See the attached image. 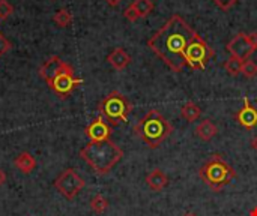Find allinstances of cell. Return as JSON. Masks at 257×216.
I'll return each mask as SVG.
<instances>
[{"instance_id":"f1b7e54d","label":"cell","mask_w":257,"mask_h":216,"mask_svg":"<svg viewBox=\"0 0 257 216\" xmlns=\"http://www.w3.org/2000/svg\"><path fill=\"white\" fill-rule=\"evenodd\" d=\"M105 2H107V5H108V6L116 8V6H119V5H120V2H122V0H105Z\"/></svg>"},{"instance_id":"484cf974","label":"cell","mask_w":257,"mask_h":216,"mask_svg":"<svg viewBox=\"0 0 257 216\" xmlns=\"http://www.w3.org/2000/svg\"><path fill=\"white\" fill-rule=\"evenodd\" d=\"M11 48H12V44L6 39V36L3 33H0V57L5 56Z\"/></svg>"},{"instance_id":"cb8c5ba5","label":"cell","mask_w":257,"mask_h":216,"mask_svg":"<svg viewBox=\"0 0 257 216\" xmlns=\"http://www.w3.org/2000/svg\"><path fill=\"white\" fill-rule=\"evenodd\" d=\"M212 2L223 11H230L238 3V0H212Z\"/></svg>"},{"instance_id":"7402d4cb","label":"cell","mask_w":257,"mask_h":216,"mask_svg":"<svg viewBox=\"0 0 257 216\" xmlns=\"http://www.w3.org/2000/svg\"><path fill=\"white\" fill-rule=\"evenodd\" d=\"M241 75H244L247 80H251V78H254L257 77V63L254 60H251V59H247V60H244V63H242V72H241Z\"/></svg>"},{"instance_id":"7a4b0ae2","label":"cell","mask_w":257,"mask_h":216,"mask_svg":"<svg viewBox=\"0 0 257 216\" xmlns=\"http://www.w3.org/2000/svg\"><path fill=\"white\" fill-rule=\"evenodd\" d=\"M80 158L96 174L105 176L123 158V150L111 140L101 141V143L90 141L80 150Z\"/></svg>"},{"instance_id":"d6986e66","label":"cell","mask_w":257,"mask_h":216,"mask_svg":"<svg viewBox=\"0 0 257 216\" xmlns=\"http://www.w3.org/2000/svg\"><path fill=\"white\" fill-rule=\"evenodd\" d=\"M133 8L137 11L139 17L140 18H146L155 8L154 2L152 0H133Z\"/></svg>"},{"instance_id":"2e32d148","label":"cell","mask_w":257,"mask_h":216,"mask_svg":"<svg viewBox=\"0 0 257 216\" xmlns=\"http://www.w3.org/2000/svg\"><path fill=\"white\" fill-rule=\"evenodd\" d=\"M14 165L17 167V170L23 174H30L35 168H36V159L35 156H32V153L29 152H21L15 159H14Z\"/></svg>"},{"instance_id":"d4e9b609","label":"cell","mask_w":257,"mask_h":216,"mask_svg":"<svg viewBox=\"0 0 257 216\" xmlns=\"http://www.w3.org/2000/svg\"><path fill=\"white\" fill-rule=\"evenodd\" d=\"M123 17L128 20V21H131V23H134V21H137L140 17H139V14H137V11L133 8V5H130L125 11H123Z\"/></svg>"},{"instance_id":"44dd1931","label":"cell","mask_w":257,"mask_h":216,"mask_svg":"<svg viewBox=\"0 0 257 216\" xmlns=\"http://www.w3.org/2000/svg\"><path fill=\"white\" fill-rule=\"evenodd\" d=\"M108 200L102 195V194H96L95 197H92L90 200V209L92 212H95L96 215H102L107 209H108Z\"/></svg>"},{"instance_id":"83f0119b","label":"cell","mask_w":257,"mask_h":216,"mask_svg":"<svg viewBox=\"0 0 257 216\" xmlns=\"http://www.w3.org/2000/svg\"><path fill=\"white\" fill-rule=\"evenodd\" d=\"M6 180H8V177H6V173L0 168V186L2 185H5L6 183Z\"/></svg>"},{"instance_id":"277c9868","label":"cell","mask_w":257,"mask_h":216,"mask_svg":"<svg viewBox=\"0 0 257 216\" xmlns=\"http://www.w3.org/2000/svg\"><path fill=\"white\" fill-rule=\"evenodd\" d=\"M199 177L214 192H220L224 186H227L236 177V171L223 158V155L214 153L199 168Z\"/></svg>"},{"instance_id":"30bf717a","label":"cell","mask_w":257,"mask_h":216,"mask_svg":"<svg viewBox=\"0 0 257 216\" xmlns=\"http://www.w3.org/2000/svg\"><path fill=\"white\" fill-rule=\"evenodd\" d=\"M86 137L93 141V143H101V141H107L111 137V126L101 117L98 116L96 119H93L84 129Z\"/></svg>"},{"instance_id":"603a6c76","label":"cell","mask_w":257,"mask_h":216,"mask_svg":"<svg viewBox=\"0 0 257 216\" xmlns=\"http://www.w3.org/2000/svg\"><path fill=\"white\" fill-rule=\"evenodd\" d=\"M14 6L8 0H0V21L6 20L9 15H12Z\"/></svg>"},{"instance_id":"4fadbf2b","label":"cell","mask_w":257,"mask_h":216,"mask_svg":"<svg viewBox=\"0 0 257 216\" xmlns=\"http://www.w3.org/2000/svg\"><path fill=\"white\" fill-rule=\"evenodd\" d=\"M62 63H63V60H62L59 56H51V57H48V59L42 63V66L39 68V77H41L45 83H48V81L57 74V71L60 69Z\"/></svg>"},{"instance_id":"1f68e13d","label":"cell","mask_w":257,"mask_h":216,"mask_svg":"<svg viewBox=\"0 0 257 216\" xmlns=\"http://www.w3.org/2000/svg\"><path fill=\"white\" fill-rule=\"evenodd\" d=\"M182 216H197L196 213H193V212H187V213H184Z\"/></svg>"},{"instance_id":"ffe728a7","label":"cell","mask_w":257,"mask_h":216,"mask_svg":"<svg viewBox=\"0 0 257 216\" xmlns=\"http://www.w3.org/2000/svg\"><path fill=\"white\" fill-rule=\"evenodd\" d=\"M53 21H54V24H56L57 27H60V29L68 27V26L72 23V14H71L68 9L62 8V9L56 11V14H54V17H53Z\"/></svg>"},{"instance_id":"6da1fadb","label":"cell","mask_w":257,"mask_h":216,"mask_svg":"<svg viewBox=\"0 0 257 216\" xmlns=\"http://www.w3.org/2000/svg\"><path fill=\"white\" fill-rule=\"evenodd\" d=\"M194 33V29L181 17L172 15L148 41V47L173 72H181L187 63L184 53Z\"/></svg>"},{"instance_id":"3957f363","label":"cell","mask_w":257,"mask_h":216,"mask_svg":"<svg viewBox=\"0 0 257 216\" xmlns=\"http://www.w3.org/2000/svg\"><path fill=\"white\" fill-rule=\"evenodd\" d=\"M133 131L149 149H158L172 135L173 126L158 110H151L134 125Z\"/></svg>"},{"instance_id":"9c48e42d","label":"cell","mask_w":257,"mask_h":216,"mask_svg":"<svg viewBox=\"0 0 257 216\" xmlns=\"http://www.w3.org/2000/svg\"><path fill=\"white\" fill-rule=\"evenodd\" d=\"M226 50L230 53L232 57H238L241 60H247L256 50L248 41V33L239 32L236 33L226 45Z\"/></svg>"},{"instance_id":"8992f818","label":"cell","mask_w":257,"mask_h":216,"mask_svg":"<svg viewBox=\"0 0 257 216\" xmlns=\"http://www.w3.org/2000/svg\"><path fill=\"white\" fill-rule=\"evenodd\" d=\"M215 56L214 48L194 30L187 50L184 53V59L187 66H190L193 71H203L208 65V62Z\"/></svg>"},{"instance_id":"4dcf8cb0","label":"cell","mask_w":257,"mask_h":216,"mask_svg":"<svg viewBox=\"0 0 257 216\" xmlns=\"http://www.w3.org/2000/svg\"><path fill=\"white\" fill-rule=\"evenodd\" d=\"M250 216H257V206H254V207L250 210Z\"/></svg>"},{"instance_id":"e0dca14e","label":"cell","mask_w":257,"mask_h":216,"mask_svg":"<svg viewBox=\"0 0 257 216\" xmlns=\"http://www.w3.org/2000/svg\"><path fill=\"white\" fill-rule=\"evenodd\" d=\"M200 116H202V108L196 102H193V101L185 102L182 105V108H181V117L185 119L188 123H193V122L199 120Z\"/></svg>"},{"instance_id":"5bb4252c","label":"cell","mask_w":257,"mask_h":216,"mask_svg":"<svg viewBox=\"0 0 257 216\" xmlns=\"http://www.w3.org/2000/svg\"><path fill=\"white\" fill-rule=\"evenodd\" d=\"M146 185L152 191H161L169 185V177L161 168H154L148 176H146Z\"/></svg>"},{"instance_id":"8fae6325","label":"cell","mask_w":257,"mask_h":216,"mask_svg":"<svg viewBox=\"0 0 257 216\" xmlns=\"http://www.w3.org/2000/svg\"><path fill=\"white\" fill-rule=\"evenodd\" d=\"M244 107L235 114V120L247 131H251L257 126V108L251 104L248 96L242 98Z\"/></svg>"},{"instance_id":"f546056e","label":"cell","mask_w":257,"mask_h":216,"mask_svg":"<svg viewBox=\"0 0 257 216\" xmlns=\"http://www.w3.org/2000/svg\"><path fill=\"white\" fill-rule=\"evenodd\" d=\"M251 147H253V150H256L257 152V135H254L253 140H251Z\"/></svg>"},{"instance_id":"ba28073f","label":"cell","mask_w":257,"mask_h":216,"mask_svg":"<svg viewBox=\"0 0 257 216\" xmlns=\"http://www.w3.org/2000/svg\"><path fill=\"white\" fill-rule=\"evenodd\" d=\"M84 185H86V182L74 168H66L54 180L56 191L60 195H63L66 200H74L80 194V191L84 188Z\"/></svg>"},{"instance_id":"4316f807","label":"cell","mask_w":257,"mask_h":216,"mask_svg":"<svg viewBox=\"0 0 257 216\" xmlns=\"http://www.w3.org/2000/svg\"><path fill=\"white\" fill-rule=\"evenodd\" d=\"M248 41H250V44L253 45V48L257 50V32L248 33Z\"/></svg>"},{"instance_id":"7c38bea8","label":"cell","mask_w":257,"mask_h":216,"mask_svg":"<svg viewBox=\"0 0 257 216\" xmlns=\"http://www.w3.org/2000/svg\"><path fill=\"white\" fill-rule=\"evenodd\" d=\"M107 62L111 65L113 69H116V71H123V69L133 62V59H131V56H130L123 48L117 47V48H114V50L107 56Z\"/></svg>"},{"instance_id":"ac0fdd59","label":"cell","mask_w":257,"mask_h":216,"mask_svg":"<svg viewBox=\"0 0 257 216\" xmlns=\"http://www.w3.org/2000/svg\"><path fill=\"white\" fill-rule=\"evenodd\" d=\"M242 63H244V60L230 56V59L226 60V62L223 63V66H224L226 72H227L230 77H235V78H236V77H239L241 72H242Z\"/></svg>"},{"instance_id":"9a60e30c","label":"cell","mask_w":257,"mask_h":216,"mask_svg":"<svg viewBox=\"0 0 257 216\" xmlns=\"http://www.w3.org/2000/svg\"><path fill=\"white\" fill-rule=\"evenodd\" d=\"M194 132H196V137H199L202 141H211L218 134V128H217V125L212 120L205 119V120H202L197 125Z\"/></svg>"},{"instance_id":"52a82bcc","label":"cell","mask_w":257,"mask_h":216,"mask_svg":"<svg viewBox=\"0 0 257 216\" xmlns=\"http://www.w3.org/2000/svg\"><path fill=\"white\" fill-rule=\"evenodd\" d=\"M80 84H83V78H77L75 74H74V68L69 63H66V62L62 63V66L57 71V74L47 83V86L60 99H66L68 96H71V93Z\"/></svg>"},{"instance_id":"5b68a950","label":"cell","mask_w":257,"mask_h":216,"mask_svg":"<svg viewBox=\"0 0 257 216\" xmlns=\"http://www.w3.org/2000/svg\"><path fill=\"white\" fill-rule=\"evenodd\" d=\"M133 111V104L119 90L110 92L98 105L99 116L113 128L119 123H125Z\"/></svg>"}]
</instances>
